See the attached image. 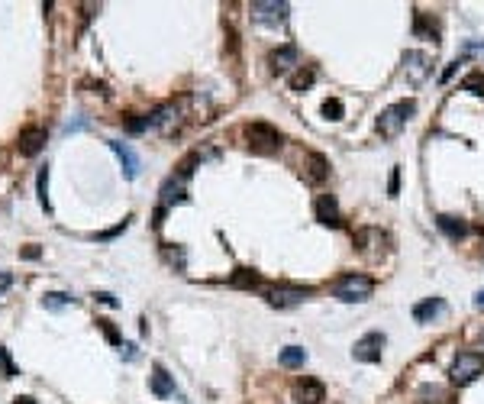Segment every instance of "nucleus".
<instances>
[{"instance_id":"9d476101","label":"nucleus","mask_w":484,"mask_h":404,"mask_svg":"<svg viewBox=\"0 0 484 404\" xmlns=\"http://www.w3.org/2000/svg\"><path fill=\"white\" fill-rule=\"evenodd\" d=\"M294 401L297 404H323L326 401L323 382H317V378H300L297 385H294Z\"/></svg>"},{"instance_id":"c85d7f7f","label":"nucleus","mask_w":484,"mask_h":404,"mask_svg":"<svg viewBox=\"0 0 484 404\" xmlns=\"http://www.w3.org/2000/svg\"><path fill=\"white\" fill-rule=\"evenodd\" d=\"M397 191H401V169H394L391 181H388V194H391V198H397Z\"/></svg>"},{"instance_id":"5701e85b","label":"nucleus","mask_w":484,"mask_h":404,"mask_svg":"<svg viewBox=\"0 0 484 404\" xmlns=\"http://www.w3.org/2000/svg\"><path fill=\"white\" fill-rule=\"evenodd\" d=\"M462 91H468V94H475V97H484V71H472V75L462 81Z\"/></svg>"},{"instance_id":"b1692460","label":"nucleus","mask_w":484,"mask_h":404,"mask_svg":"<svg viewBox=\"0 0 484 404\" xmlns=\"http://www.w3.org/2000/svg\"><path fill=\"white\" fill-rule=\"evenodd\" d=\"M323 117H326V120H343V117H345L343 101H339V97H326V101H323Z\"/></svg>"},{"instance_id":"a878e982","label":"nucleus","mask_w":484,"mask_h":404,"mask_svg":"<svg viewBox=\"0 0 484 404\" xmlns=\"http://www.w3.org/2000/svg\"><path fill=\"white\" fill-rule=\"evenodd\" d=\"M0 369H3V378H17V366H13V359H10V353L3 346H0Z\"/></svg>"},{"instance_id":"a211bd4d","label":"nucleus","mask_w":484,"mask_h":404,"mask_svg":"<svg viewBox=\"0 0 484 404\" xmlns=\"http://www.w3.org/2000/svg\"><path fill=\"white\" fill-rule=\"evenodd\" d=\"M278 362L284 369H300L304 362H307V353H304L300 346H284L281 349V356H278Z\"/></svg>"},{"instance_id":"6ab92c4d","label":"nucleus","mask_w":484,"mask_h":404,"mask_svg":"<svg viewBox=\"0 0 484 404\" xmlns=\"http://www.w3.org/2000/svg\"><path fill=\"white\" fill-rule=\"evenodd\" d=\"M230 285H233V288H259L261 278H259V272H252V269H236Z\"/></svg>"},{"instance_id":"cd10ccee","label":"nucleus","mask_w":484,"mask_h":404,"mask_svg":"<svg viewBox=\"0 0 484 404\" xmlns=\"http://www.w3.org/2000/svg\"><path fill=\"white\" fill-rule=\"evenodd\" d=\"M97 327H101L103 333H107V339H110L113 346H123V339H120V333H116V330H113V323H110V320H97Z\"/></svg>"},{"instance_id":"bb28decb","label":"nucleus","mask_w":484,"mask_h":404,"mask_svg":"<svg viewBox=\"0 0 484 404\" xmlns=\"http://www.w3.org/2000/svg\"><path fill=\"white\" fill-rule=\"evenodd\" d=\"M130 220H132V217H126V220H123V224H116V226H113V230H107V233H94L91 239H97V243H103V239H113V236H120L123 230H126V226H130Z\"/></svg>"},{"instance_id":"f8f14e48","label":"nucleus","mask_w":484,"mask_h":404,"mask_svg":"<svg viewBox=\"0 0 484 404\" xmlns=\"http://www.w3.org/2000/svg\"><path fill=\"white\" fill-rule=\"evenodd\" d=\"M107 146H110V149L116 152V159H120V165H123V175H126V178H136V175H139V155L132 152L130 142L107 140Z\"/></svg>"},{"instance_id":"f3484780","label":"nucleus","mask_w":484,"mask_h":404,"mask_svg":"<svg viewBox=\"0 0 484 404\" xmlns=\"http://www.w3.org/2000/svg\"><path fill=\"white\" fill-rule=\"evenodd\" d=\"M436 226L449 236V239H465V236H468V224L462 220V217H456V214H439Z\"/></svg>"},{"instance_id":"473e14b6","label":"nucleus","mask_w":484,"mask_h":404,"mask_svg":"<svg viewBox=\"0 0 484 404\" xmlns=\"http://www.w3.org/2000/svg\"><path fill=\"white\" fill-rule=\"evenodd\" d=\"M13 404H36V398H29V395H23V398H13Z\"/></svg>"},{"instance_id":"c756f323","label":"nucleus","mask_w":484,"mask_h":404,"mask_svg":"<svg viewBox=\"0 0 484 404\" xmlns=\"http://www.w3.org/2000/svg\"><path fill=\"white\" fill-rule=\"evenodd\" d=\"M23 259H39V255H42V249H39V246H26V249H23Z\"/></svg>"},{"instance_id":"72a5a7b5","label":"nucleus","mask_w":484,"mask_h":404,"mask_svg":"<svg viewBox=\"0 0 484 404\" xmlns=\"http://www.w3.org/2000/svg\"><path fill=\"white\" fill-rule=\"evenodd\" d=\"M481 346H484V333H481Z\"/></svg>"},{"instance_id":"393cba45","label":"nucleus","mask_w":484,"mask_h":404,"mask_svg":"<svg viewBox=\"0 0 484 404\" xmlns=\"http://www.w3.org/2000/svg\"><path fill=\"white\" fill-rule=\"evenodd\" d=\"M420 401H423V404H442V401H446V392H442V388H436V385H433V388H423V392H420Z\"/></svg>"},{"instance_id":"2f4dec72","label":"nucleus","mask_w":484,"mask_h":404,"mask_svg":"<svg viewBox=\"0 0 484 404\" xmlns=\"http://www.w3.org/2000/svg\"><path fill=\"white\" fill-rule=\"evenodd\" d=\"M475 308H478V310H484V288L475 294Z\"/></svg>"},{"instance_id":"f257e3e1","label":"nucleus","mask_w":484,"mask_h":404,"mask_svg":"<svg viewBox=\"0 0 484 404\" xmlns=\"http://www.w3.org/2000/svg\"><path fill=\"white\" fill-rule=\"evenodd\" d=\"M372 294H374V278L372 275L345 272L333 282V298H339V301H345V304H362V301H368Z\"/></svg>"},{"instance_id":"ddd939ff","label":"nucleus","mask_w":484,"mask_h":404,"mask_svg":"<svg viewBox=\"0 0 484 404\" xmlns=\"http://www.w3.org/2000/svg\"><path fill=\"white\" fill-rule=\"evenodd\" d=\"M313 210H317V220L323 226H343V214H339V204H336L333 194H320Z\"/></svg>"},{"instance_id":"1a4fd4ad","label":"nucleus","mask_w":484,"mask_h":404,"mask_svg":"<svg viewBox=\"0 0 484 404\" xmlns=\"http://www.w3.org/2000/svg\"><path fill=\"white\" fill-rule=\"evenodd\" d=\"M42 146H46V130L42 126H23L17 136V149L23 152V155H39L42 152Z\"/></svg>"},{"instance_id":"7c9ffc66","label":"nucleus","mask_w":484,"mask_h":404,"mask_svg":"<svg viewBox=\"0 0 484 404\" xmlns=\"http://www.w3.org/2000/svg\"><path fill=\"white\" fill-rule=\"evenodd\" d=\"M94 298H97L101 304H110V308H116V298H113L110 292H101V294H94Z\"/></svg>"},{"instance_id":"7ed1b4c3","label":"nucleus","mask_w":484,"mask_h":404,"mask_svg":"<svg viewBox=\"0 0 484 404\" xmlns=\"http://www.w3.org/2000/svg\"><path fill=\"white\" fill-rule=\"evenodd\" d=\"M245 140H249V149L259 152V155H275V152L281 149V142H284V136H281L278 126H271V123H249L245 126Z\"/></svg>"},{"instance_id":"6e6552de","label":"nucleus","mask_w":484,"mask_h":404,"mask_svg":"<svg viewBox=\"0 0 484 404\" xmlns=\"http://www.w3.org/2000/svg\"><path fill=\"white\" fill-rule=\"evenodd\" d=\"M300 175H304V181H310V185L326 181V175H329V162H326V155H320V152H304Z\"/></svg>"},{"instance_id":"39448f33","label":"nucleus","mask_w":484,"mask_h":404,"mask_svg":"<svg viewBox=\"0 0 484 404\" xmlns=\"http://www.w3.org/2000/svg\"><path fill=\"white\" fill-rule=\"evenodd\" d=\"M310 294H313V288H307V285H268L265 288V301L271 308H294V304L307 301Z\"/></svg>"},{"instance_id":"2eb2a0df","label":"nucleus","mask_w":484,"mask_h":404,"mask_svg":"<svg viewBox=\"0 0 484 404\" xmlns=\"http://www.w3.org/2000/svg\"><path fill=\"white\" fill-rule=\"evenodd\" d=\"M446 314V301L442 298H426V301H420L417 308H413V320L417 323H433L436 317H442Z\"/></svg>"},{"instance_id":"423d86ee","label":"nucleus","mask_w":484,"mask_h":404,"mask_svg":"<svg viewBox=\"0 0 484 404\" xmlns=\"http://www.w3.org/2000/svg\"><path fill=\"white\" fill-rule=\"evenodd\" d=\"M288 3H275V0H255L249 7L252 19L255 23H265V26H284L288 23Z\"/></svg>"},{"instance_id":"4468645a","label":"nucleus","mask_w":484,"mask_h":404,"mask_svg":"<svg viewBox=\"0 0 484 404\" xmlns=\"http://www.w3.org/2000/svg\"><path fill=\"white\" fill-rule=\"evenodd\" d=\"M404 71H407V78L413 85H420L429 75V56L426 52H407L404 56Z\"/></svg>"},{"instance_id":"aec40b11","label":"nucleus","mask_w":484,"mask_h":404,"mask_svg":"<svg viewBox=\"0 0 484 404\" xmlns=\"http://www.w3.org/2000/svg\"><path fill=\"white\" fill-rule=\"evenodd\" d=\"M36 191H39V204L46 207V214H52V201H49V165H42V169H39Z\"/></svg>"},{"instance_id":"0eeeda50","label":"nucleus","mask_w":484,"mask_h":404,"mask_svg":"<svg viewBox=\"0 0 484 404\" xmlns=\"http://www.w3.org/2000/svg\"><path fill=\"white\" fill-rule=\"evenodd\" d=\"M384 343H388V339H384V333L372 330V333H365V337L352 346V359H358V362H381Z\"/></svg>"},{"instance_id":"4be33fe9","label":"nucleus","mask_w":484,"mask_h":404,"mask_svg":"<svg viewBox=\"0 0 484 404\" xmlns=\"http://www.w3.org/2000/svg\"><path fill=\"white\" fill-rule=\"evenodd\" d=\"M75 301L71 294H65V292H49V294H42V308L46 310H62V308H68V304Z\"/></svg>"},{"instance_id":"dca6fc26","label":"nucleus","mask_w":484,"mask_h":404,"mask_svg":"<svg viewBox=\"0 0 484 404\" xmlns=\"http://www.w3.org/2000/svg\"><path fill=\"white\" fill-rule=\"evenodd\" d=\"M149 388H152V395L155 398H175V378L168 376L162 366H152Z\"/></svg>"},{"instance_id":"412c9836","label":"nucleus","mask_w":484,"mask_h":404,"mask_svg":"<svg viewBox=\"0 0 484 404\" xmlns=\"http://www.w3.org/2000/svg\"><path fill=\"white\" fill-rule=\"evenodd\" d=\"M313 81H317V71H313V68H300L297 75L291 78V91H297V94H304V91H307V87L313 85Z\"/></svg>"},{"instance_id":"20e7f679","label":"nucleus","mask_w":484,"mask_h":404,"mask_svg":"<svg viewBox=\"0 0 484 404\" xmlns=\"http://www.w3.org/2000/svg\"><path fill=\"white\" fill-rule=\"evenodd\" d=\"M481 372H484V353H475V349H462V353L452 359L449 378H452V385H472V382H475Z\"/></svg>"},{"instance_id":"f03ea898","label":"nucleus","mask_w":484,"mask_h":404,"mask_svg":"<svg viewBox=\"0 0 484 404\" xmlns=\"http://www.w3.org/2000/svg\"><path fill=\"white\" fill-rule=\"evenodd\" d=\"M417 113V103L413 101H397L391 107H384L381 117H378V133H381L384 140H394V136H401V130L407 126V120Z\"/></svg>"},{"instance_id":"9b49d317","label":"nucleus","mask_w":484,"mask_h":404,"mask_svg":"<svg viewBox=\"0 0 484 404\" xmlns=\"http://www.w3.org/2000/svg\"><path fill=\"white\" fill-rule=\"evenodd\" d=\"M268 65H271V71H275V75H281V71H288V68L300 65V49L294 46V42L275 49V52L268 56Z\"/></svg>"}]
</instances>
